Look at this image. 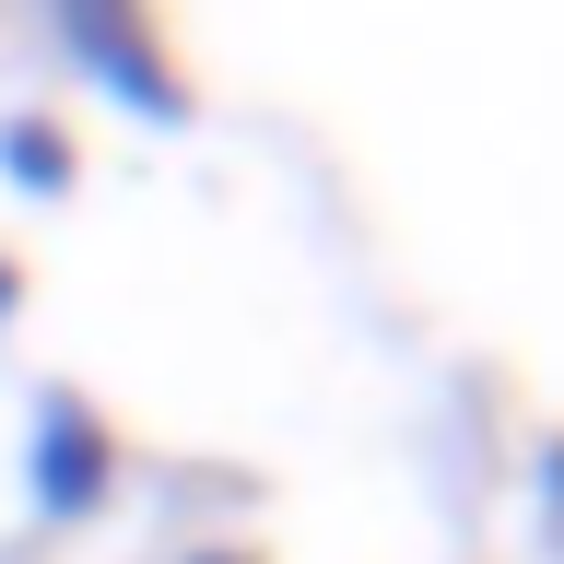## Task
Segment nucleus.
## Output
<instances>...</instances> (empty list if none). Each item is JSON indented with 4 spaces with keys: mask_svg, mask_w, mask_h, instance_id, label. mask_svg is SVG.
Masks as SVG:
<instances>
[{
    "mask_svg": "<svg viewBox=\"0 0 564 564\" xmlns=\"http://www.w3.org/2000/svg\"><path fill=\"white\" fill-rule=\"evenodd\" d=\"M35 24H47V47L70 59V83L106 95L118 118H141V130H188V118H200V106H188V70L165 59V35H153L141 0H35Z\"/></svg>",
    "mask_w": 564,
    "mask_h": 564,
    "instance_id": "obj_1",
    "label": "nucleus"
},
{
    "mask_svg": "<svg viewBox=\"0 0 564 564\" xmlns=\"http://www.w3.org/2000/svg\"><path fill=\"white\" fill-rule=\"evenodd\" d=\"M12 482H24L35 529H95L118 506V482H130V447H118V423L70 377H47V388H24V458H12Z\"/></svg>",
    "mask_w": 564,
    "mask_h": 564,
    "instance_id": "obj_2",
    "label": "nucleus"
},
{
    "mask_svg": "<svg viewBox=\"0 0 564 564\" xmlns=\"http://www.w3.org/2000/svg\"><path fill=\"white\" fill-rule=\"evenodd\" d=\"M0 188L12 200H83V141L47 106H0Z\"/></svg>",
    "mask_w": 564,
    "mask_h": 564,
    "instance_id": "obj_3",
    "label": "nucleus"
},
{
    "mask_svg": "<svg viewBox=\"0 0 564 564\" xmlns=\"http://www.w3.org/2000/svg\"><path fill=\"white\" fill-rule=\"evenodd\" d=\"M529 541H541V564H564V423L529 447Z\"/></svg>",
    "mask_w": 564,
    "mask_h": 564,
    "instance_id": "obj_4",
    "label": "nucleus"
},
{
    "mask_svg": "<svg viewBox=\"0 0 564 564\" xmlns=\"http://www.w3.org/2000/svg\"><path fill=\"white\" fill-rule=\"evenodd\" d=\"M176 564H259V553H247V541H188Z\"/></svg>",
    "mask_w": 564,
    "mask_h": 564,
    "instance_id": "obj_5",
    "label": "nucleus"
},
{
    "mask_svg": "<svg viewBox=\"0 0 564 564\" xmlns=\"http://www.w3.org/2000/svg\"><path fill=\"white\" fill-rule=\"evenodd\" d=\"M12 317H24V271H12V259H0V329H12Z\"/></svg>",
    "mask_w": 564,
    "mask_h": 564,
    "instance_id": "obj_6",
    "label": "nucleus"
}]
</instances>
